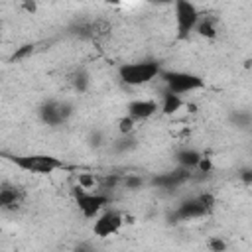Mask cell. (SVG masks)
Segmentation results:
<instances>
[{
    "label": "cell",
    "instance_id": "obj_30",
    "mask_svg": "<svg viewBox=\"0 0 252 252\" xmlns=\"http://www.w3.org/2000/svg\"><path fill=\"white\" fill-rule=\"evenodd\" d=\"M185 108H187V112H191V114H197V110H199V106H197L195 102H187Z\"/></svg>",
    "mask_w": 252,
    "mask_h": 252
},
{
    "label": "cell",
    "instance_id": "obj_3",
    "mask_svg": "<svg viewBox=\"0 0 252 252\" xmlns=\"http://www.w3.org/2000/svg\"><path fill=\"white\" fill-rule=\"evenodd\" d=\"M159 79L163 81V85L167 87L169 93L173 94H185V93H193L205 87V79H201L195 73L189 71H159Z\"/></svg>",
    "mask_w": 252,
    "mask_h": 252
},
{
    "label": "cell",
    "instance_id": "obj_8",
    "mask_svg": "<svg viewBox=\"0 0 252 252\" xmlns=\"http://www.w3.org/2000/svg\"><path fill=\"white\" fill-rule=\"evenodd\" d=\"M26 193L20 185H14V183H0V211H16L22 201H24Z\"/></svg>",
    "mask_w": 252,
    "mask_h": 252
},
{
    "label": "cell",
    "instance_id": "obj_12",
    "mask_svg": "<svg viewBox=\"0 0 252 252\" xmlns=\"http://www.w3.org/2000/svg\"><path fill=\"white\" fill-rule=\"evenodd\" d=\"M201 152L195 150V148H183L179 152H175V161L179 163V167H185V169H195L199 159H201Z\"/></svg>",
    "mask_w": 252,
    "mask_h": 252
},
{
    "label": "cell",
    "instance_id": "obj_24",
    "mask_svg": "<svg viewBox=\"0 0 252 252\" xmlns=\"http://www.w3.org/2000/svg\"><path fill=\"white\" fill-rule=\"evenodd\" d=\"M207 248L211 252H226V240L220 236H211L207 240Z\"/></svg>",
    "mask_w": 252,
    "mask_h": 252
},
{
    "label": "cell",
    "instance_id": "obj_25",
    "mask_svg": "<svg viewBox=\"0 0 252 252\" xmlns=\"http://www.w3.org/2000/svg\"><path fill=\"white\" fill-rule=\"evenodd\" d=\"M230 120H232L238 128H248L252 118H250L248 112H232V114H230Z\"/></svg>",
    "mask_w": 252,
    "mask_h": 252
},
{
    "label": "cell",
    "instance_id": "obj_4",
    "mask_svg": "<svg viewBox=\"0 0 252 252\" xmlns=\"http://www.w3.org/2000/svg\"><path fill=\"white\" fill-rule=\"evenodd\" d=\"M71 193H73L75 205L79 207V211H81V215H83L85 219H96V217L100 215V211H102L106 205L112 203L110 195L100 193V191L91 193V191L81 189L79 185H75V187L71 189Z\"/></svg>",
    "mask_w": 252,
    "mask_h": 252
},
{
    "label": "cell",
    "instance_id": "obj_13",
    "mask_svg": "<svg viewBox=\"0 0 252 252\" xmlns=\"http://www.w3.org/2000/svg\"><path fill=\"white\" fill-rule=\"evenodd\" d=\"M69 83H71V87L77 93H87L89 91V85H91V75H89V71L85 67H79V69H75L69 75Z\"/></svg>",
    "mask_w": 252,
    "mask_h": 252
},
{
    "label": "cell",
    "instance_id": "obj_28",
    "mask_svg": "<svg viewBox=\"0 0 252 252\" xmlns=\"http://www.w3.org/2000/svg\"><path fill=\"white\" fill-rule=\"evenodd\" d=\"M18 6H20L24 12H28V14H35V12H37V2H33V0H32V2H30V0L20 2Z\"/></svg>",
    "mask_w": 252,
    "mask_h": 252
},
{
    "label": "cell",
    "instance_id": "obj_10",
    "mask_svg": "<svg viewBox=\"0 0 252 252\" xmlns=\"http://www.w3.org/2000/svg\"><path fill=\"white\" fill-rule=\"evenodd\" d=\"M37 116H39V120H41L45 126H51V128L63 124L61 114H59V100H53V98H49V100H45V102L39 104Z\"/></svg>",
    "mask_w": 252,
    "mask_h": 252
},
{
    "label": "cell",
    "instance_id": "obj_5",
    "mask_svg": "<svg viewBox=\"0 0 252 252\" xmlns=\"http://www.w3.org/2000/svg\"><path fill=\"white\" fill-rule=\"evenodd\" d=\"M173 10H175V26H177L175 39L177 41H183V39H187L193 33V30H195L197 20H199L201 14H199L197 6L193 2H189V0H175Z\"/></svg>",
    "mask_w": 252,
    "mask_h": 252
},
{
    "label": "cell",
    "instance_id": "obj_15",
    "mask_svg": "<svg viewBox=\"0 0 252 252\" xmlns=\"http://www.w3.org/2000/svg\"><path fill=\"white\" fill-rule=\"evenodd\" d=\"M69 32L79 37V39H93V22L91 20H81V22H75Z\"/></svg>",
    "mask_w": 252,
    "mask_h": 252
},
{
    "label": "cell",
    "instance_id": "obj_6",
    "mask_svg": "<svg viewBox=\"0 0 252 252\" xmlns=\"http://www.w3.org/2000/svg\"><path fill=\"white\" fill-rule=\"evenodd\" d=\"M124 224V219H122V213L116 211V209H108L104 213H100L96 219H94V224H93V232L94 236L98 238H108L112 234H116Z\"/></svg>",
    "mask_w": 252,
    "mask_h": 252
},
{
    "label": "cell",
    "instance_id": "obj_14",
    "mask_svg": "<svg viewBox=\"0 0 252 252\" xmlns=\"http://www.w3.org/2000/svg\"><path fill=\"white\" fill-rule=\"evenodd\" d=\"M183 104H185V102H183V98H181L179 94H173V93L165 91V94L161 96L159 110H161L165 116H171V114H175L177 110H181V106H183Z\"/></svg>",
    "mask_w": 252,
    "mask_h": 252
},
{
    "label": "cell",
    "instance_id": "obj_18",
    "mask_svg": "<svg viewBox=\"0 0 252 252\" xmlns=\"http://www.w3.org/2000/svg\"><path fill=\"white\" fill-rule=\"evenodd\" d=\"M146 183H148V181H146L142 175H134V173L124 175L122 181H120V185H122L124 189H128V191H138V189H142Z\"/></svg>",
    "mask_w": 252,
    "mask_h": 252
},
{
    "label": "cell",
    "instance_id": "obj_22",
    "mask_svg": "<svg viewBox=\"0 0 252 252\" xmlns=\"http://www.w3.org/2000/svg\"><path fill=\"white\" fill-rule=\"evenodd\" d=\"M59 114H61L63 124L69 122V118L75 114V104L71 100H59Z\"/></svg>",
    "mask_w": 252,
    "mask_h": 252
},
{
    "label": "cell",
    "instance_id": "obj_17",
    "mask_svg": "<svg viewBox=\"0 0 252 252\" xmlns=\"http://www.w3.org/2000/svg\"><path fill=\"white\" fill-rule=\"evenodd\" d=\"M138 146V142H136V138L132 136V134H128V136H120L118 140H114L112 142V150L116 152V154H124V152H130L132 148H136Z\"/></svg>",
    "mask_w": 252,
    "mask_h": 252
},
{
    "label": "cell",
    "instance_id": "obj_29",
    "mask_svg": "<svg viewBox=\"0 0 252 252\" xmlns=\"http://www.w3.org/2000/svg\"><path fill=\"white\" fill-rule=\"evenodd\" d=\"M75 252H96L91 244H87V242H83V244H79V246H75Z\"/></svg>",
    "mask_w": 252,
    "mask_h": 252
},
{
    "label": "cell",
    "instance_id": "obj_11",
    "mask_svg": "<svg viewBox=\"0 0 252 252\" xmlns=\"http://www.w3.org/2000/svg\"><path fill=\"white\" fill-rule=\"evenodd\" d=\"M193 32L197 35L205 37V39H215L217 33H219V20L215 16H211V14H201Z\"/></svg>",
    "mask_w": 252,
    "mask_h": 252
},
{
    "label": "cell",
    "instance_id": "obj_31",
    "mask_svg": "<svg viewBox=\"0 0 252 252\" xmlns=\"http://www.w3.org/2000/svg\"><path fill=\"white\" fill-rule=\"evenodd\" d=\"M0 234H2V228H0Z\"/></svg>",
    "mask_w": 252,
    "mask_h": 252
},
{
    "label": "cell",
    "instance_id": "obj_16",
    "mask_svg": "<svg viewBox=\"0 0 252 252\" xmlns=\"http://www.w3.org/2000/svg\"><path fill=\"white\" fill-rule=\"evenodd\" d=\"M35 49H37V43H24V45L16 47V51H14V53L8 57V63L24 61V59H28L30 55H33V53H35Z\"/></svg>",
    "mask_w": 252,
    "mask_h": 252
},
{
    "label": "cell",
    "instance_id": "obj_7",
    "mask_svg": "<svg viewBox=\"0 0 252 252\" xmlns=\"http://www.w3.org/2000/svg\"><path fill=\"white\" fill-rule=\"evenodd\" d=\"M209 211L193 197V199H185L183 203H179V207L167 217L169 222H179V220H191V219H199V217H207Z\"/></svg>",
    "mask_w": 252,
    "mask_h": 252
},
{
    "label": "cell",
    "instance_id": "obj_23",
    "mask_svg": "<svg viewBox=\"0 0 252 252\" xmlns=\"http://www.w3.org/2000/svg\"><path fill=\"white\" fill-rule=\"evenodd\" d=\"M195 199H197V201H199V203H201V205H203V207H205L209 213H211V211L215 209V205H217V197H215L213 193H209V191H203V193H199Z\"/></svg>",
    "mask_w": 252,
    "mask_h": 252
},
{
    "label": "cell",
    "instance_id": "obj_27",
    "mask_svg": "<svg viewBox=\"0 0 252 252\" xmlns=\"http://www.w3.org/2000/svg\"><path fill=\"white\" fill-rule=\"evenodd\" d=\"M238 177H240V181H242L246 187H250V185H252V167H242V169L238 171Z\"/></svg>",
    "mask_w": 252,
    "mask_h": 252
},
{
    "label": "cell",
    "instance_id": "obj_20",
    "mask_svg": "<svg viewBox=\"0 0 252 252\" xmlns=\"http://www.w3.org/2000/svg\"><path fill=\"white\" fill-rule=\"evenodd\" d=\"M77 185L81 189L89 191V189H93V187L98 185V177L94 173H77Z\"/></svg>",
    "mask_w": 252,
    "mask_h": 252
},
{
    "label": "cell",
    "instance_id": "obj_9",
    "mask_svg": "<svg viewBox=\"0 0 252 252\" xmlns=\"http://www.w3.org/2000/svg\"><path fill=\"white\" fill-rule=\"evenodd\" d=\"M158 102L152 100V98H134L126 104V114L134 120V122H142V120H148L152 118L156 112H158Z\"/></svg>",
    "mask_w": 252,
    "mask_h": 252
},
{
    "label": "cell",
    "instance_id": "obj_26",
    "mask_svg": "<svg viewBox=\"0 0 252 252\" xmlns=\"http://www.w3.org/2000/svg\"><path fill=\"white\" fill-rule=\"evenodd\" d=\"M89 142H91V146H94V148H100V146H104V134H102L100 130H94V132L91 134Z\"/></svg>",
    "mask_w": 252,
    "mask_h": 252
},
{
    "label": "cell",
    "instance_id": "obj_1",
    "mask_svg": "<svg viewBox=\"0 0 252 252\" xmlns=\"http://www.w3.org/2000/svg\"><path fill=\"white\" fill-rule=\"evenodd\" d=\"M0 158L8 159L10 163H14L16 167L30 171V173H39V175H47L59 169H73L65 159L49 156V154H26V156H14V154H6L0 152Z\"/></svg>",
    "mask_w": 252,
    "mask_h": 252
},
{
    "label": "cell",
    "instance_id": "obj_2",
    "mask_svg": "<svg viewBox=\"0 0 252 252\" xmlns=\"http://www.w3.org/2000/svg\"><path fill=\"white\" fill-rule=\"evenodd\" d=\"M159 63L154 59H146V61H136V63H124L118 67V77L122 83L130 85V87H140L146 85L154 79L159 77Z\"/></svg>",
    "mask_w": 252,
    "mask_h": 252
},
{
    "label": "cell",
    "instance_id": "obj_19",
    "mask_svg": "<svg viewBox=\"0 0 252 252\" xmlns=\"http://www.w3.org/2000/svg\"><path fill=\"white\" fill-rule=\"evenodd\" d=\"M120 181H122V177L116 175V173H112V175H102V177H98V185H96V187H100V189H102L100 193H104V191L116 189V187L120 185Z\"/></svg>",
    "mask_w": 252,
    "mask_h": 252
},
{
    "label": "cell",
    "instance_id": "obj_21",
    "mask_svg": "<svg viewBox=\"0 0 252 252\" xmlns=\"http://www.w3.org/2000/svg\"><path fill=\"white\" fill-rule=\"evenodd\" d=\"M134 126H136V122H134L128 114H124V116H120V118L116 120V128H118V134H120V136L132 134V132H134Z\"/></svg>",
    "mask_w": 252,
    "mask_h": 252
}]
</instances>
